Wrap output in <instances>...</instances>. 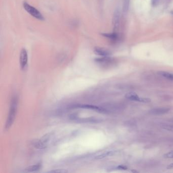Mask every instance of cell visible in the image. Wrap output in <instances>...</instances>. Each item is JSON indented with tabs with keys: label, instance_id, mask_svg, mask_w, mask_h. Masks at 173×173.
<instances>
[{
	"label": "cell",
	"instance_id": "cell-7",
	"mask_svg": "<svg viewBox=\"0 0 173 173\" xmlns=\"http://www.w3.org/2000/svg\"><path fill=\"white\" fill-rule=\"evenodd\" d=\"M120 12L119 11V9H116L114 12L113 19H112L114 32H116V31L119 27L120 20Z\"/></svg>",
	"mask_w": 173,
	"mask_h": 173
},
{
	"label": "cell",
	"instance_id": "cell-18",
	"mask_svg": "<svg viewBox=\"0 0 173 173\" xmlns=\"http://www.w3.org/2000/svg\"><path fill=\"white\" fill-rule=\"evenodd\" d=\"M164 157L166 159H173V150L166 153L164 155Z\"/></svg>",
	"mask_w": 173,
	"mask_h": 173
},
{
	"label": "cell",
	"instance_id": "cell-5",
	"mask_svg": "<svg viewBox=\"0 0 173 173\" xmlns=\"http://www.w3.org/2000/svg\"><path fill=\"white\" fill-rule=\"evenodd\" d=\"M125 97L127 99H130V101H136L142 103H150L151 102V99L146 97H139V96L133 92H130L126 94Z\"/></svg>",
	"mask_w": 173,
	"mask_h": 173
},
{
	"label": "cell",
	"instance_id": "cell-15",
	"mask_svg": "<svg viewBox=\"0 0 173 173\" xmlns=\"http://www.w3.org/2000/svg\"><path fill=\"white\" fill-rule=\"evenodd\" d=\"M158 74H159L160 76H161L167 79L173 80V73L167 72H164V71H159L158 72Z\"/></svg>",
	"mask_w": 173,
	"mask_h": 173
},
{
	"label": "cell",
	"instance_id": "cell-19",
	"mask_svg": "<svg viewBox=\"0 0 173 173\" xmlns=\"http://www.w3.org/2000/svg\"><path fill=\"white\" fill-rule=\"evenodd\" d=\"M163 128L169 131L173 132V125L171 124V125H164V126H163Z\"/></svg>",
	"mask_w": 173,
	"mask_h": 173
},
{
	"label": "cell",
	"instance_id": "cell-3",
	"mask_svg": "<svg viewBox=\"0 0 173 173\" xmlns=\"http://www.w3.org/2000/svg\"><path fill=\"white\" fill-rule=\"evenodd\" d=\"M72 108L84 109L95 111L96 112L103 114H108L109 111L107 109L101 107L97 106L95 105H89V104H77L71 107Z\"/></svg>",
	"mask_w": 173,
	"mask_h": 173
},
{
	"label": "cell",
	"instance_id": "cell-2",
	"mask_svg": "<svg viewBox=\"0 0 173 173\" xmlns=\"http://www.w3.org/2000/svg\"><path fill=\"white\" fill-rule=\"evenodd\" d=\"M22 5L25 11L33 17L39 20H44L43 15L37 8L31 6L27 2H24Z\"/></svg>",
	"mask_w": 173,
	"mask_h": 173
},
{
	"label": "cell",
	"instance_id": "cell-21",
	"mask_svg": "<svg viewBox=\"0 0 173 173\" xmlns=\"http://www.w3.org/2000/svg\"><path fill=\"white\" fill-rule=\"evenodd\" d=\"M159 0H152V5L153 6H156L159 4Z\"/></svg>",
	"mask_w": 173,
	"mask_h": 173
},
{
	"label": "cell",
	"instance_id": "cell-14",
	"mask_svg": "<svg viewBox=\"0 0 173 173\" xmlns=\"http://www.w3.org/2000/svg\"><path fill=\"white\" fill-rule=\"evenodd\" d=\"M53 133H47L45 135L43 136V137H42L41 138V140L42 142L44 143H45V144L47 145V144L50 141L51 139H52V138L53 137Z\"/></svg>",
	"mask_w": 173,
	"mask_h": 173
},
{
	"label": "cell",
	"instance_id": "cell-10",
	"mask_svg": "<svg viewBox=\"0 0 173 173\" xmlns=\"http://www.w3.org/2000/svg\"><path fill=\"white\" fill-rule=\"evenodd\" d=\"M117 151H114V150H108V151H105L102 152V153H99L98 155H96L94 157L96 159H104L108 156H110L112 155L115 154Z\"/></svg>",
	"mask_w": 173,
	"mask_h": 173
},
{
	"label": "cell",
	"instance_id": "cell-4",
	"mask_svg": "<svg viewBox=\"0 0 173 173\" xmlns=\"http://www.w3.org/2000/svg\"><path fill=\"white\" fill-rule=\"evenodd\" d=\"M27 61L28 55L27 51L25 48H22L19 55V65L22 70H25L27 67Z\"/></svg>",
	"mask_w": 173,
	"mask_h": 173
},
{
	"label": "cell",
	"instance_id": "cell-16",
	"mask_svg": "<svg viewBox=\"0 0 173 173\" xmlns=\"http://www.w3.org/2000/svg\"><path fill=\"white\" fill-rule=\"evenodd\" d=\"M130 0H123V13H126L128 11L130 6Z\"/></svg>",
	"mask_w": 173,
	"mask_h": 173
},
{
	"label": "cell",
	"instance_id": "cell-6",
	"mask_svg": "<svg viewBox=\"0 0 173 173\" xmlns=\"http://www.w3.org/2000/svg\"><path fill=\"white\" fill-rule=\"evenodd\" d=\"M94 61L99 65L104 67L109 66L114 62V59L110 56H104L102 58H97Z\"/></svg>",
	"mask_w": 173,
	"mask_h": 173
},
{
	"label": "cell",
	"instance_id": "cell-20",
	"mask_svg": "<svg viewBox=\"0 0 173 173\" xmlns=\"http://www.w3.org/2000/svg\"><path fill=\"white\" fill-rule=\"evenodd\" d=\"M117 169L119 170H126L128 169L127 167L124 165H119L117 167Z\"/></svg>",
	"mask_w": 173,
	"mask_h": 173
},
{
	"label": "cell",
	"instance_id": "cell-11",
	"mask_svg": "<svg viewBox=\"0 0 173 173\" xmlns=\"http://www.w3.org/2000/svg\"><path fill=\"white\" fill-rule=\"evenodd\" d=\"M32 146L35 149L38 150H43L47 147V145L44 143L41 139H38L34 141H32Z\"/></svg>",
	"mask_w": 173,
	"mask_h": 173
},
{
	"label": "cell",
	"instance_id": "cell-12",
	"mask_svg": "<svg viewBox=\"0 0 173 173\" xmlns=\"http://www.w3.org/2000/svg\"><path fill=\"white\" fill-rule=\"evenodd\" d=\"M102 35L105 38L108 39L110 41L112 42H116L118 40V35L117 34V32H114L112 33H102Z\"/></svg>",
	"mask_w": 173,
	"mask_h": 173
},
{
	"label": "cell",
	"instance_id": "cell-13",
	"mask_svg": "<svg viewBox=\"0 0 173 173\" xmlns=\"http://www.w3.org/2000/svg\"><path fill=\"white\" fill-rule=\"evenodd\" d=\"M42 167L41 163H38L37 164L29 166L27 168H25V172L27 173H30V172H34L38 171Z\"/></svg>",
	"mask_w": 173,
	"mask_h": 173
},
{
	"label": "cell",
	"instance_id": "cell-22",
	"mask_svg": "<svg viewBox=\"0 0 173 173\" xmlns=\"http://www.w3.org/2000/svg\"><path fill=\"white\" fill-rule=\"evenodd\" d=\"M167 169H173V163L168 165V167H167Z\"/></svg>",
	"mask_w": 173,
	"mask_h": 173
},
{
	"label": "cell",
	"instance_id": "cell-17",
	"mask_svg": "<svg viewBox=\"0 0 173 173\" xmlns=\"http://www.w3.org/2000/svg\"><path fill=\"white\" fill-rule=\"evenodd\" d=\"M68 171L66 169H56L54 170H52L50 171H49L48 173H68Z\"/></svg>",
	"mask_w": 173,
	"mask_h": 173
},
{
	"label": "cell",
	"instance_id": "cell-23",
	"mask_svg": "<svg viewBox=\"0 0 173 173\" xmlns=\"http://www.w3.org/2000/svg\"><path fill=\"white\" fill-rule=\"evenodd\" d=\"M171 13L173 15V11H172L171 12Z\"/></svg>",
	"mask_w": 173,
	"mask_h": 173
},
{
	"label": "cell",
	"instance_id": "cell-9",
	"mask_svg": "<svg viewBox=\"0 0 173 173\" xmlns=\"http://www.w3.org/2000/svg\"><path fill=\"white\" fill-rule=\"evenodd\" d=\"M94 53L97 56L104 57V56H109L111 55V53L109 51L106 49L101 48V47H96L94 49Z\"/></svg>",
	"mask_w": 173,
	"mask_h": 173
},
{
	"label": "cell",
	"instance_id": "cell-8",
	"mask_svg": "<svg viewBox=\"0 0 173 173\" xmlns=\"http://www.w3.org/2000/svg\"><path fill=\"white\" fill-rule=\"evenodd\" d=\"M170 111V108L162 107V108H157L151 109L149 111V113L152 115H162L164 114L167 113Z\"/></svg>",
	"mask_w": 173,
	"mask_h": 173
},
{
	"label": "cell",
	"instance_id": "cell-1",
	"mask_svg": "<svg viewBox=\"0 0 173 173\" xmlns=\"http://www.w3.org/2000/svg\"><path fill=\"white\" fill-rule=\"evenodd\" d=\"M18 103V99L17 97L16 96H13L11 99L9 113L6 121L5 130H9L14 123L17 112Z\"/></svg>",
	"mask_w": 173,
	"mask_h": 173
}]
</instances>
